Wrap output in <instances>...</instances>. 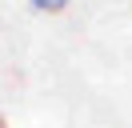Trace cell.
I'll return each instance as SVG.
<instances>
[{
  "label": "cell",
  "mask_w": 132,
  "mask_h": 128,
  "mask_svg": "<svg viewBox=\"0 0 132 128\" xmlns=\"http://www.w3.org/2000/svg\"><path fill=\"white\" fill-rule=\"evenodd\" d=\"M36 8H40V12H64L68 8V0H32Z\"/></svg>",
  "instance_id": "6da1fadb"
}]
</instances>
